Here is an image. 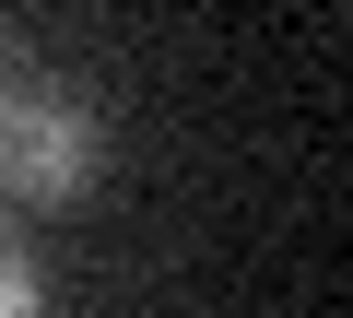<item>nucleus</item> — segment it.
<instances>
[{"mask_svg":"<svg viewBox=\"0 0 353 318\" xmlns=\"http://www.w3.org/2000/svg\"><path fill=\"white\" fill-rule=\"evenodd\" d=\"M0 177H12L24 201H71L94 177V118L71 95H48V83L0 95Z\"/></svg>","mask_w":353,"mask_h":318,"instance_id":"obj_1","label":"nucleus"},{"mask_svg":"<svg viewBox=\"0 0 353 318\" xmlns=\"http://www.w3.org/2000/svg\"><path fill=\"white\" fill-rule=\"evenodd\" d=\"M24 306H36V259L0 236V318H24Z\"/></svg>","mask_w":353,"mask_h":318,"instance_id":"obj_2","label":"nucleus"}]
</instances>
